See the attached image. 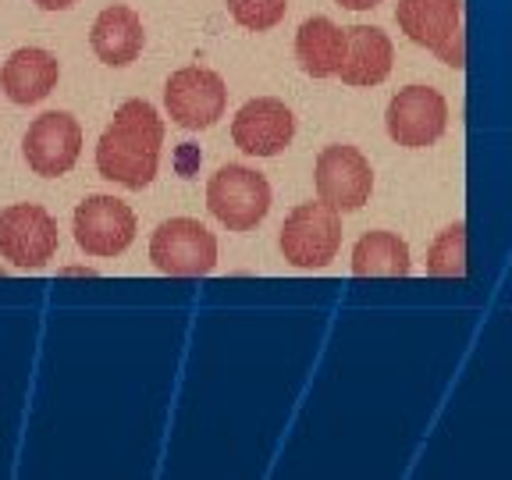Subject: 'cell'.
<instances>
[{"instance_id": "obj_18", "label": "cell", "mask_w": 512, "mask_h": 480, "mask_svg": "<svg viewBox=\"0 0 512 480\" xmlns=\"http://www.w3.org/2000/svg\"><path fill=\"white\" fill-rule=\"evenodd\" d=\"M466 271H470V267H466V224L456 221V224H448L445 232L431 242L427 274H431V278H463Z\"/></svg>"}, {"instance_id": "obj_6", "label": "cell", "mask_w": 512, "mask_h": 480, "mask_svg": "<svg viewBox=\"0 0 512 480\" xmlns=\"http://www.w3.org/2000/svg\"><path fill=\"white\" fill-rule=\"evenodd\" d=\"M57 221L40 203H11L0 210V260L18 271H40L57 253Z\"/></svg>"}, {"instance_id": "obj_21", "label": "cell", "mask_w": 512, "mask_h": 480, "mask_svg": "<svg viewBox=\"0 0 512 480\" xmlns=\"http://www.w3.org/2000/svg\"><path fill=\"white\" fill-rule=\"evenodd\" d=\"M32 4L43 11H68L72 4H79V0H32Z\"/></svg>"}, {"instance_id": "obj_10", "label": "cell", "mask_w": 512, "mask_h": 480, "mask_svg": "<svg viewBox=\"0 0 512 480\" xmlns=\"http://www.w3.org/2000/svg\"><path fill=\"white\" fill-rule=\"evenodd\" d=\"M384 128L406 150H427L448 128V100L434 86H406L384 111Z\"/></svg>"}, {"instance_id": "obj_17", "label": "cell", "mask_w": 512, "mask_h": 480, "mask_svg": "<svg viewBox=\"0 0 512 480\" xmlns=\"http://www.w3.org/2000/svg\"><path fill=\"white\" fill-rule=\"evenodd\" d=\"M413 271L406 239L395 232H367L352 246V274L356 278H406Z\"/></svg>"}, {"instance_id": "obj_15", "label": "cell", "mask_w": 512, "mask_h": 480, "mask_svg": "<svg viewBox=\"0 0 512 480\" xmlns=\"http://www.w3.org/2000/svg\"><path fill=\"white\" fill-rule=\"evenodd\" d=\"M61 64L43 47H18L0 68V89L8 93L11 104H40L57 89Z\"/></svg>"}, {"instance_id": "obj_3", "label": "cell", "mask_w": 512, "mask_h": 480, "mask_svg": "<svg viewBox=\"0 0 512 480\" xmlns=\"http://www.w3.org/2000/svg\"><path fill=\"white\" fill-rule=\"evenodd\" d=\"M207 207L228 232H249L271 210V182L246 164H224L207 182Z\"/></svg>"}, {"instance_id": "obj_8", "label": "cell", "mask_w": 512, "mask_h": 480, "mask_svg": "<svg viewBox=\"0 0 512 480\" xmlns=\"http://www.w3.org/2000/svg\"><path fill=\"white\" fill-rule=\"evenodd\" d=\"M164 107L175 125L189 128V132H203V128L217 125V118L228 107V86L217 72L203 68V64H185L178 72H171L168 86H164Z\"/></svg>"}, {"instance_id": "obj_9", "label": "cell", "mask_w": 512, "mask_h": 480, "mask_svg": "<svg viewBox=\"0 0 512 480\" xmlns=\"http://www.w3.org/2000/svg\"><path fill=\"white\" fill-rule=\"evenodd\" d=\"M313 185L328 207H335L338 214H352L367 207L374 192V168L356 146H324L313 164Z\"/></svg>"}, {"instance_id": "obj_19", "label": "cell", "mask_w": 512, "mask_h": 480, "mask_svg": "<svg viewBox=\"0 0 512 480\" xmlns=\"http://www.w3.org/2000/svg\"><path fill=\"white\" fill-rule=\"evenodd\" d=\"M288 0H228V15L249 32H267L285 18Z\"/></svg>"}, {"instance_id": "obj_16", "label": "cell", "mask_w": 512, "mask_h": 480, "mask_svg": "<svg viewBox=\"0 0 512 480\" xmlns=\"http://www.w3.org/2000/svg\"><path fill=\"white\" fill-rule=\"evenodd\" d=\"M296 57L299 68L313 79H331L338 75V64L345 57V29H338L331 18L313 15L296 32Z\"/></svg>"}, {"instance_id": "obj_12", "label": "cell", "mask_w": 512, "mask_h": 480, "mask_svg": "<svg viewBox=\"0 0 512 480\" xmlns=\"http://www.w3.org/2000/svg\"><path fill=\"white\" fill-rule=\"evenodd\" d=\"M296 136V114L278 96H256L235 111L232 139L246 157H278Z\"/></svg>"}, {"instance_id": "obj_1", "label": "cell", "mask_w": 512, "mask_h": 480, "mask_svg": "<svg viewBox=\"0 0 512 480\" xmlns=\"http://www.w3.org/2000/svg\"><path fill=\"white\" fill-rule=\"evenodd\" d=\"M164 118L150 100H125L96 143V171L125 189H146L157 178Z\"/></svg>"}, {"instance_id": "obj_11", "label": "cell", "mask_w": 512, "mask_h": 480, "mask_svg": "<svg viewBox=\"0 0 512 480\" xmlns=\"http://www.w3.org/2000/svg\"><path fill=\"white\" fill-rule=\"evenodd\" d=\"M25 164L43 178H61L82 157V125L68 111H47L32 121L22 139Z\"/></svg>"}, {"instance_id": "obj_2", "label": "cell", "mask_w": 512, "mask_h": 480, "mask_svg": "<svg viewBox=\"0 0 512 480\" xmlns=\"http://www.w3.org/2000/svg\"><path fill=\"white\" fill-rule=\"evenodd\" d=\"M278 249L299 271L328 267L342 249V217H338V210L328 207L324 200L299 203L281 224Z\"/></svg>"}, {"instance_id": "obj_13", "label": "cell", "mask_w": 512, "mask_h": 480, "mask_svg": "<svg viewBox=\"0 0 512 480\" xmlns=\"http://www.w3.org/2000/svg\"><path fill=\"white\" fill-rule=\"evenodd\" d=\"M395 47L388 32L377 25H352L345 29V57L338 64V79L345 86H381L392 75Z\"/></svg>"}, {"instance_id": "obj_14", "label": "cell", "mask_w": 512, "mask_h": 480, "mask_svg": "<svg viewBox=\"0 0 512 480\" xmlns=\"http://www.w3.org/2000/svg\"><path fill=\"white\" fill-rule=\"evenodd\" d=\"M89 47L107 68H128L132 61H139L146 47V29L136 8L128 4H111L96 15L93 29H89Z\"/></svg>"}, {"instance_id": "obj_7", "label": "cell", "mask_w": 512, "mask_h": 480, "mask_svg": "<svg viewBox=\"0 0 512 480\" xmlns=\"http://www.w3.org/2000/svg\"><path fill=\"white\" fill-rule=\"evenodd\" d=\"M72 232L75 246L86 256L96 260H107V256H121L132 242H136L139 221L136 210L128 207L118 196H107V192H96L75 207L72 217Z\"/></svg>"}, {"instance_id": "obj_4", "label": "cell", "mask_w": 512, "mask_h": 480, "mask_svg": "<svg viewBox=\"0 0 512 480\" xmlns=\"http://www.w3.org/2000/svg\"><path fill=\"white\" fill-rule=\"evenodd\" d=\"M150 264L168 278H203L217 267V239L196 217H171L150 235Z\"/></svg>"}, {"instance_id": "obj_22", "label": "cell", "mask_w": 512, "mask_h": 480, "mask_svg": "<svg viewBox=\"0 0 512 480\" xmlns=\"http://www.w3.org/2000/svg\"><path fill=\"white\" fill-rule=\"evenodd\" d=\"M335 4H342V8H349V11H370V8H377L381 0H335Z\"/></svg>"}, {"instance_id": "obj_5", "label": "cell", "mask_w": 512, "mask_h": 480, "mask_svg": "<svg viewBox=\"0 0 512 480\" xmlns=\"http://www.w3.org/2000/svg\"><path fill=\"white\" fill-rule=\"evenodd\" d=\"M395 22L416 47H427L448 64L463 68L466 43H463V0H399Z\"/></svg>"}, {"instance_id": "obj_20", "label": "cell", "mask_w": 512, "mask_h": 480, "mask_svg": "<svg viewBox=\"0 0 512 480\" xmlns=\"http://www.w3.org/2000/svg\"><path fill=\"white\" fill-rule=\"evenodd\" d=\"M192 164H200V150H196L192 143H185V146H182V153H178V171H182V175L189 178Z\"/></svg>"}]
</instances>
